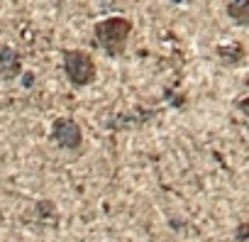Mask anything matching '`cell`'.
I'll list each match as a JSON object with an SVG mask.
<instances>
[{
  "mask_svg": "<svg viewBox=\"0 0 249 242\" xmlns=\"http://www.w3.org/2000/svg\"><path fill=\"white\" fill-rule=\"evenodd\" d=\"M217 56H220L227 66H234V64H239V61L244 59V47H242L239 42H234V44H220V47H217Z\"/></svg>",
  "mask_w": 249,
  "mask_h": 242,
  "instance_id": "obj_6",
  "label": "cell"
},
{
  "mask_svg": "<svg viewBox=\"0 0 249 242\" xmlns=\"http://www.w3.org/2000/svg\"><path fill=\"white\" fill-rule=\"evenodd\" d=\"M132 30H135V25H132L130 18L112 15V18H105V20L95 22L93 39L107 56H122L124 49H127Z\"/></svg>",
  "mask_w": 249,
  "mask_h": 242,
  "instance_id": "obj_1",
  "label": "cell"
},
{
  "mask_svg": "<svg viewBox=\"0 0 249 242\" xmlns=\"http://www.w3.org/2000/svg\"><path fill=\"white\" fill-rule=\"evenodd\" d=\"M20 71H22L20 54L13 47H0V76L13 81V78L20 76Z\"/></svg>",
  "mask_w": 249,
  "mask_h": 242,
  "instance_id": "obj_4",
  "label": "cell"
},
{
  "mask_svg": "<svg viewBox=\"0 0 249 242\" xmlns=\"http://www.w3.org/2000/svg\"><path fill=\"white\" fill-rule=\"evenodd\" d=\"M52 140L61 149L76 152L83 145V130H81V125L76 123V120H71V117H56L54 123H52Z\"/></svg>",
  "mask_w": 249,
  "mask_h": 242,
  "instance_id": "obj_3",
  "label": "cell"
},
{
  "mask_svg": "<svg viewBox=\"0 0 249 242\" xmlns=\"http://www.w3.org/2000/svg\"><path fill=\"white\" fill-rule=\"evenodd\" d=\"M227 15H230L232 22L249 27V0H232L227 5Z\"/></svg>",
  "mask_w": 249,
  "mask_h": 242,
  "instance_id": "obj_5",
  "label": "cell"
},
{
  "mask_svg": "<svg viewBox=\"0 0 249 242\" xmlns=\"http://www.w3.org/2000/svg\"><path fill=\"white\" fill-rule=\"evenodd\" d=\"M64 71L76 88H86L98 78L95 59L90 52L83 49H64Z\"/></svg>",
  "mask_w": 249,
  "mask_h": 242,
  "instance_id": "obj_2",
  "label": "cell"
},
{
  "mask_svg": "<svg viewBox=\"0 0 249 242\" xmlns=\"http://www.w3.org/2000/svg\"><path fill=\"white\" fill-rule=\"evenodd\" d=\"M237 110H239V112H242V115H244V117L249 120V95H247V98H239V100H237Z\"/></svg>",
  "mask_w": 249,
  "mask_h": 242,
  "instance_id": "obj_7",
  "label": "cell"
}]
</instances>
